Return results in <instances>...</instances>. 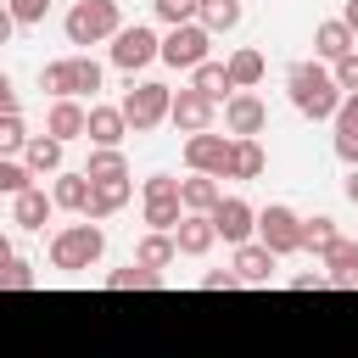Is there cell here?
<instances>
[{"label": "cell", "instance_id": "cell-17", "mask_svg": "<svg viewBox=\"0 0 358 358\" xmlns=\"http://www.w3.org/2000/svg\"><path fill=\"white\" fill-rule=\"evenodd\" d=\"M274 263H280L274 252H263L257 241H246V246H235V263H229V268H235L241 285H268V280H274Z\"/></svg>", "mask_w": 358, "mask_h": 358}, {"label": "cell", "instance_id": "cell-6", "mask_svg": "<svg viewBox=\"0 0 358 358\" xmlns=\"http://www.w3.org/2000/svg\"><path fill=\"white\" fill-rule=\"evenodd\" d=\"M207 50H213V34H207L201 22H179V28H168V34H162L157 62H168L173 73H196L201 62H213Z\"/></svg>", "mask_w": 358, "mask_h": 358}, {"label": "cell", "instance_id": "cell-40", "mask_svg": "<svg viewBox=\"0 0 358 358\" xmlns=\"http://www.w3.org/2000/svg\"><path fill=\"white\" fill-rule=\"evenodd\" d=\"M140 196H179V179H173V173H151V179L140 185Z\"/></svg>", "mask_w": 358, "mask_h": 358}, {"label": "cell", "instance_id": "cell-13", "mask_svg": "<svg viewBox=\"0 0 358 358\" xmlns=\"http://www.w3.org/2000/svg\"><path fill=\"white\" fill-rule=\"evenodd\" d=\"M358 50V39H352V28L341 22V17H330V22H319L313 28V62H341V56H352Z\"/></svg>", "mask_w": 358, "mask_h": 358}, {"label": "cell", "instance_id": "cell-24", "mask_svg": "<svg viewBox=\"0 0 358 358\" xmlns=\"http://www.w3.org/2000/svg\"><path fill=\"white\" fill-rule=\"evenodd\" d=\"M263 168H268V157H263L257 140H229V168H224V179H263Z\"/></svg>", "mask_w": 358, "mask_h": 358}, {"label": "cell", "instance_id": "cell-5", "mask_svg": "<svg viewBox=\"0 0 358 358\" xmlns=\"http://www.w3.org/2000/svg\"><path fill=\"white\" fill-rule=\"evenodd\" d=\"M62 28H67V45H101L123 28V11H117V0H73Z\"/></svg>", "mask_w": 358, "mask_h": 358}, {"label": "cell", "instance_id": "cell-4", "mask_svg": "<svg viewBox=\"0 0 358 358\" xmlns=\"http://www.w3.org/2000/svg\"><path fill=\"white\" fill-rule=\"evenodd\" d=\"M168 106H173V90L168 84H157V78H129V90H123V101H117V112H123V123L134 129V134H151L157 123H168Z\"/></svg>", "mask_w": 358, "mask_h": 358}, {"label": "cell", "instance_id": "cell-11", "mask_svg": "<svg viewBox=\"0 0 358 358\" xmlns=\"http://www.w3.org/2000/svg\"><path fill=\"white\" fill-rule=\"evenodd\" d=\"M185 168L190 173H207V179H224L229 168V134H185Z\"/></svg>", "mask_w": 358, "mask_h": 358}, {"label": "cell", "instance_id": "cell-47", "mask_svg": "<svg viewBox=\"0 0 358 358\" xmlns=\"http://www.w3.org/2000/svg\"><path fill=\"white\" fill-rule=\"evenodd\" d=\"M341 190H347V201L358 207V168H347V185H341Z\"/></svg>", "mask_w": 358, "mask_h": 358}, {"label": "cell", "instance_id": "cell-14", "mask_svg": "<svg viewBox=\"0 0 358 358\" xmlns=\"http://www.w3.org/2000/svg\"><path fill=\"white\" fill-rule=\"evenodd\" d=\"M123 134H129V123H123V112H117V106H90V117H84V140H90V145L117 151V145H123Z\"/></svg>", "mask_w": 358, "mask_h": 358}, {"label": "cell", "instance_id": "cell-15", "mask_svg": "<svg viewBox=\"0 0 358 358\" xmlns=\"http://www.w3.org/2000/svg\"><path fill=\"white\" fill-rule=\"evenodd\" d=\"M50 213H56V201H50L39 185H28V190L11 196V224H17V229H45Z\"/></svg>", "mask_w": 358, "mask_h": 358}, {"label": "cell", "instance_id": "cell-22", "mask_svg": "<svg viewBox=\"0 0 358 358\" xmlns=\"http://www.w3.org/2000/svg\"><path fill=\"white\" fill-rule=\"evenodd\" d=\"M319 263H324V280L330 285H352L358 291V241H336Z\"/></svg>", "mask_w": 358, "mask_h": 358}, {"label": "cell", "instance_id": "cell-35", "mask_svg": "<svg viewBox=\"0 0 358 358\" xmlns=\"http://www.w3.org/2000/svg\"><path fill=\"white\" fill-rule=\"evenodd\" d=\"M22 145H28L22 117H17V112H0V157H11V151H22Z\"/></svg>", "mask_w": 358, "mask_h": 358}, {"label": "cell", "instance_id": "cell-26", "mask_svg": "<svg viewBox=\"0 0 358 358\" xmlns=\"http://www.w3.org/2000/svg\"><path fill=\"white\" fill-rule=\"evenodd\" d=\"M78 173H84L90 185H112V179H129V157H123V151H106V145H95V151H90V162H84Z\"/></svg>", "mask_w": 358, "mask_h": 358}, {"label": "cell", "instance_id": "cell-2", "mask_svg": "<svg viewBox=\"0 0 358 358\" xmlns=\"http://www.w3.org/2000/svg\"><path fill=\"white\" fill-rule=\"evenodd\" d=\"M101 252H106V229L101 224H62L56 235H50V268H67V274H78V268H90V263H101Z\"/></svg>", "mask_w": 358, "mask_h": 358}, {"label": "cell", "instance_id": "cell-21", "mask_svg": "<svg viewBox=\"0 0 358 358\" xmlns=\"http://www.w3.org/2000/svg\"><path fill=\"white\" fill-rule=\"evenodd\" d=\"M218 201H224V185H218V179H207V173L179 179V207H185V213H213Z\"/></svg>", "mask_w": 358, "mask_h": 358}, {"label": "cell", "instance_id": "cell-3", "mask_svg": "<svg viewBox=\"0 0 358 358\" xmlns=\"http://www.w3.org/2000/svg\"><path fill=\"white\" fill-rule=\"evenodd\" d=\"M39 90H50V101H78L101 90V62L95 56H62L39 67Z\"/></svg>", "mask_w": 358, "mask_h": 358}, {"label": "cell", "instance_id": "cell-29", "mask_svg": "<svg viewBox=\"0 0 358 358\" xmlns=\"http://www.w3.org/2000/svg\"><path fill=\"white\" fill-rule=\"evenodd\" d=\"M190 90H201V95H207L213 106L235 95V90H229V73H224V62H201V67L190 73Z\"/></svg>", "mask_w": 358, "mask_h": 358}, {"label": "cell", "instance_id": "cell-41", "mask_svg": "<svg viewBox=\"0 0 358 358\" xmlns=\"http://www.w3.org/2000/svg\"><path fill=\"white\" fill-rule=\"evenodd\" d=\"M241 280H235V268H213L207 280H201V291H235Z\"/></svg>", "mask_w": 358, "mask_h": 358}, {"label": "cell", "instance_id": "cell-23", "mask_svg": "<svg viewBox=\"0 0 358 358\" xmlns=\"http://www.w3.org/2000/svg\"><path fill=\"white\" fill-rule=\"evenodd\" d=\"M22 168L39 179V173H62V140H50V134H28V145H22Z\"/></svg>", "mask_w": 358, "mask_h": 358}, {"label": "cell", "instance_id": "cell-31", "mask_svg": "<svg viewBox=\"0 0 358 358\" xmlns=\"http://www.w3.org/2000/svg\"><path fill=\"white\" fill-rule=\"evenodd\" d=\"M50 201H56V207H67V213H84V201H90V179H84V173H56Z\"/></svg>", "mask_w": 358, "mask_h": 358}, {"label": "cell", "instance_id": "cell-44", "mask_svg": "<svg viewBox=\"0 0 358 358\" xmlns=\"http://www.w3.org/2000/svg\"><path fill=\"white\" fill-rule=\"evenodd\" d=\"M0 112H17V90H11L6 73H0Z\"/></svg>", "mask_w": 358, "mask_h": 358}, {"label": "cell", "instance_id": "cell-10", "mask_svg": "<svg viewBox=\"0 0 358 358\" xmlns=\"http://www.w3.org/2000/svg\"><path fill=\"white\" fill-rule=\"evenodd\" d=\"M207 218H213V235L229 241V246H246V241L257 235V207H252L246 196H224Z\"/></svg>", "mask_w": 358, "mask_h": 358}, {"label": "cell", "instance_id": "cell-20", "mask_svg": "<svg viewBox=\"0 0 358 358\" xmlns=\"http://www.w3.org/2000/svg\"><path fill=\"white\" fill-rule=\"evenodd\" d=\"M84 117H90V106H78V101H50V117H45V134L50 140H84Z\"/></svg>", "mask_w": 358, "mask_h": 358}, {"label": "cell", "instance_id": "cell-1", "mask_svg": "<svg viewBox=\"0 0 358 358\" xmlns=\"http://www.w3.org/2000/svg\"><path fill=\"white\" fill-rule=\"evenodd\" d=\"M285 90H291V106L313 123H330L336 106H341V90L330 84V67L324 62H291L285 67Z\"/></svg>", "mask_w": 358, "mask_h": 358}, {"label": "cell", "instance_id": "cell-38", "mask_svg": "<svg viewBox=\"0 0 358 358\" xmlns=\"http://www.w3.org/2000/svg\"><path fill=\"white\" fill-rule=\"evenodd\" d=\"M330 84H336L341 95H358V50H352V56H341V62L330 67Z\"/></svg>", "mask_w": 358, "mask_h": 358}, {"label": "cell", "instance_id": "cell-34", "mask_svg": "<svg viewBox=\"0 0 358 358\" xmlns=\"http://www.w3.org/2000/svg\"><path fill=\"white\" fill-rule=\"evenodd\" d=\"M196 6H201V0H151V11H157L168 28H179V22H196Z\"/></svg>", "mask_w": 358, "mask_h": 358}, {"label": "cell", "instance_id": "cell-16", "mask_svg": "<svg viewBox=\"0 0 358 358\" xmlns=\"http://www.w3.org/2000/svg\"><path fill=\"white\" fill-rule=\"evenodd\" d=\"M213 241H218V235H213V218H207V213H185V218L173 224V246H179L185 257H207Z\"/></svg>", "mask_w": 358, "mask_h": 358}, {"label": "cell", "instance_id": "cell-33", "mask_svg": "<svg viewBox=\"0 0 358 358\" xmlns=\"http://www.w3.org/2000/svg\"><path fill=\"white\" fill-rule=\"evenodd\" d=\"M34 285H39L34 263H22V257H17V263H6V268H0V291H34Z\"/></svg>", "mask_w": 358, "mask_h": 358}, {"label": "cell", "instance_id": "cell-43", "mask_svg": "<svg viewBox=\"0 0 358 358\" xmlns=\"http://www.w3.org/2000/svg\"><path fill=\"white\" fill-rule=\"evenodd\" d=\"M330 123H358V95H341V106H336Z\"/></svg>", "mask_w": 358, "mask_h": 358}, {"label": "cell", "instance_id": "cell-39", "mask_svg": "<svg viewBox=\"0 0 358 358\" xmlns=\"http://www.w3.org/2000/svg\"><path fill=\"white\" fill-rule=\"evenodd\" d=\"M336 157L347 168H358V123H336Z\"/></svg>", "mask_w": 358, "mask_h": 358}, {"label": "cell", "instance_id": "cell-25", "mask_svg": "<svg viewBox=\"0 0 358 358\" xmlns=\"http://www.w3.org/2000/svg\"><path fill=\"white\" fill-rule=\"evenodd\" d=\"M140 218H145L151 235H173V224L185 218V207H179V196H140Z\"/></svg>", "mask_w": 358, "mask_h": 358}, {"label": "cell", "instance_id": "cell-9", "mask_svg": "<svg viewBox=\"0 0 358 358\" xmlns=\"http://www.w3.org/2000/svg\"><path fill=\"white\" fill-rule=\"evenodd\" d=\"M224 129H229V140H257V134L268 129L263 95H257V90H235V95L224 101Z\"/></svg>", "mask_w": 358, "mask_h": 358}, {"label": "cell", "instance_id": "cell-46", "mask_svg": "<svg viewBox=\"0 0 358 358\" xmlns=\"http://www.w3.org/2000/svg\"><path fill=\"white\" fill-rule=\"evenodd\" d=\"M341 22H347V28H352V39H358V0H347V6H341Z\"/></svg>", "mask_w": 358, "mask_h": 358}, {"label": "cell", "instance_id": "cell-32", "mask_svg": "<svg viewBox=\"0 0 358 358\" xmlns=\"http://www.w3.org/2000/svg\"><path fill=\"white\" fill-rule=\"evenodd\" d=\"M157 285H162V274H157V268H140V263L106 274V291H157Z\"/></svg>", "mask_w": 358, "mask_h": 358}, {"label": "cell", "instance_id": "cell-19", "mask_svg": "<svg viewBox=\"0 0 358 358\" xmlns=\"http://www.w3.org/2000/svg\"><path fill=\"white\" fill-rule=\"evenodd\" d=\"M129 196H134V185H129V179H112V185H90V201H84V218H90V224H101V218H112V213H123V207H129Z\"/></svg>", "mask_w": 358, "mask_h": 358}, {"label": "cell", "instance_id": "cell-8", "mask_svg": "<svg viewBox=\"0 0 358 358\" xmlns=\"http://www.w3.org/2000/svg\"><path fill=\"white\" fill-rule=\"evenodd\" d=\"M157 45H162V39H157L145 22H123V28L112 34V67H123V73L134 78V73H145V67L157 62Z\"/></svg>", "mask_w": 358, "mask_h": 358}, {"label": "cell", "instance_id": "cell-18", "mask_svg": "<svg viewBox=\"0 0 358 358\" xmlns=\"http://www.w3.org/2000/svg\"><path fill=\"white\" fill-rule=\"evenodd\" d=\"M224 73H229V90H257V84H263V73H268V62H263V50H257V45H241V50H229Z\"/></svg>", "mask_w": 358, "mask_h": 358}, {"label": "cell", "instance_id": "cell-42", "mask_svg": "<svg viewBox=\"0 0 358 358\" xmlns=\"http://www.w3.org/2000/svg\"><path fill=\"white\" fill-rule=\"evenodd\" d=\"M291 285H296V291H324L330 280H324V268H308V274H296Z\"/></svg>", "mask_w": 358, "mask_h": 358}, {"label": "cell", "instance_id": "cell-7", "mask_svg": "<svg viewBox=\"0 0 358 358\" xmlns=\"http://www.w3.org/2000/svg\"><path fill=\"white\" fill-rule=\"evenodd\" d=\"M263 252H274V257H291V252H302V218L285 207V201H268L263 213H257V235H252Z\"/></svg>", "mask_w": 358, "mask_h": 358}, {"label": "cell", "instance_id": "cell-45", "mask_svg": "<svg viewBox=\"0 0 358 358\" xmlns=\"http://www.w3.org/2000/svg\"><path fill=\"white\" fill-rule=\"evenodd\" d=\"M11 34H17V22H11V11H6V0H0V45H6Z\"/></svg>", "mask_w": 358, "mask_h": 358}, {"label": "cell", "instance_id": "cell-37", "mask_svg": "<svg viewBox=\"0 0 358 358\" xmlns=\"http://www.w3.org/2000/svg\"><path fill=\"white\" fill-rule=\"evenodd\" d=\"M28 185H34V173H28L22 162L0 157V196H17V190H28Z\"/></svg>", "mask_w": 358, "mask_h": 358}, {"label": "cell", "instance_id": "cell-12", "mask_svg": "<svg viewBox=\"0 0 358 358\" xmlns=\"http://www.w3.org/2000/svg\"><path fill=\"white\" fill-rule=\"evenodd\" d=\"M213 117H218V106L201 95V90H173V106H168V123L179 129V134H207L213 129Z\"/></svg>", "mask_w": 358, "mask_h": 358}, {"label": "cell", "instance_id": "cell-36", "mask_svg": "<svg viewBox=\"0 0 358 358\" xmlns=\"http://www.w3.org/2000/svg\"><path fill=\"white\" fill-rule=\"evenodd\" d=\"M6 11H11V22H17V28H34V22H45L50 0H6Z\"/></svg>", "mask_w": 358, "mask_h": 358}, {"label": "cell", "instance_id": "cell-30", "mask_svg": "<svg viewBox=\"0 0 358 358\" xmlns=\"http://www.w3.org/2000/svg\"><path fill=\"white\" fill-rule=\"evenodd\" d=\"M196 22H201L207 34H229V28L241 22V0H201V6H196Z\"/></svg>", "mask_w": 358, "mask_h": 358}, {"label": "cell", "instance_id": "cell-48", "mask_svg": "<svg viewBox=\"0 0 358 358\" xmlns=\"http://www.w3.org/2000/svg\"><path fill=\"white\" fill-rule=\"evenodd\" d=\"M6 263H17V246H11L6 235H0V268H6Z\"/></svg>", "mask_w": 358, "mask_h": 358}, {"label": "cell", "instance_id": "cell-27", "mask_svg": "<svg viewBox=\"0 0 358 358\" xmlns=\"http://www.w3.org/2000/svg\"><path fill=\"white\" fill-rule=\"evenodd\" d=\"M336 241H341V229H336V218H330V213H313V218H302V252L324 257Z\"/></svg>", "mask_w": 358, "mask_h": 358}, {"label": "cell", "instance_id": "cell-28", "mask_svg": "<svg viewBox=\"0 0 358 358\" xmlns=\"http://www.w3.org/2000/svg\"><path fill=\"white\" fill-rule=\"evenodd\" d=\"M173 257H179L173 235H151V229H145V235H140V246H134V263H140V268H157V274H162Z\"/></svg>", "mask_w": 358, "mask_h": 358}]
</instances>
